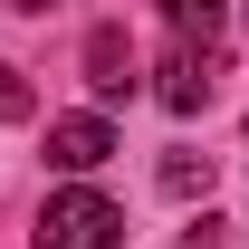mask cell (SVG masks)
Instances as JSON below:
<instances>
[{"mask_svg":"<svg viewBox=\"0 0 249 249\" xmlns=\"http://www.w3.org/2000/svg\"><path fill=\"white\" fill-rule=\"evenodd\" d=\"M29 115V77H19V67H0V124H19Z\"/></svg>","mask_w":249,"mask_h":249,"instance_id":"obj_7","label":"cell"},{"mask_svg":"<svg viewBox=\"0 0 249 249\" xmlns=\"http://www.w3.org/2000/svg\"><path fill=\"white\" fill-rule=\"evenodd\" d=\"M115 240H124V211L106 192H58L38 211V249H115Z\"/></svg>","mask_w":249,"mask_h":249,"instance_id":"obj_1","label":"cell"},{"mask_svg":"<svg viewBox=\"0 0 249 249\" xmlns=\"http://www.w3.org/2000/svg\"><path fill=\"white\" fill-rule=\"evenodd\" d=\"M106 154H115V124H106V115H67V124H48V163H58V173H96Z\"/></svg>","mask_w":249,"mask_h":249,"instance_id":"obj_2","label":"cell"},{"mask_svg":"<svg viewBox=\"0 0 249 249\" xmlns=\"http://www.w3.org/2000/svg\"><path fill=\"white\" fill-rule=\"evenodd\" d=\"M211 77H220V67H211V48H173V58H163V106H173V115H201V106H211Z\"/></svg>","mask_w":249,"mask_h":249,"instance_id":"obj_4","label":"cell"},{"mask_svg":"<svg viewBox=\"0 0 249 249\" xmlns=\"http://www.w3.org/2000/svg\"><path fill=\"white\" fill-rule=\"evenodd\" d=\"M87 87H96V96H134V87H144L124 29H87Z\"/></svg>","mask_w":249,"mask_h":249,"instance_id":"obj_3","label":"cell"},{"mask_svg":"<svg viewBox=\"0 0 249 249\" xmlns=\"http://www.w3.org/2000/svg\"><path fill=\"white\" fill-rule=\"evenodd\" d=\"M19 10H48V0H19Z\"/></svg>","mask_w":249,"mask_h":249,"instance_id":"obj_8","label":"cell"},{"mask_svg":"<svg viewBox=\"0 0 249 249\" xmlns=\"http://www.w3.org/2000/svg\"><path fill=\"white\" fill-rule=\"evenodd\" d=\"M163 192H173V201L211 192V154H201V163H192V154H173V163H163Z\"/></svg>","mask_w":249,"mask_h":249,"instance_id":"obj_6","label":"cell"},{"mask_svg":"<svg viewBox=\"0 0 249 249\" xmlns=\"http://www.w3.org/2000/svg\"><path fill=\"white\" fill-rule=\"evenodd\" d=\"M163 19H173V38H182V48H220L230 0H163Z\"/></svg>","mask_w":249,"mask_h":249,"instance_id":"obj_5","label":"cell"}]
</instances>
